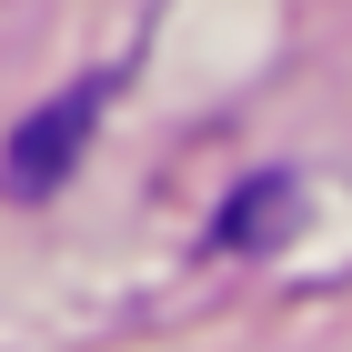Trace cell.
<instances>
[{
    "instance_id": "cell-1",
    "label": "cell",
    "mask_w": 352,
    "mask_h": 352,
    "mask_svg": "<svg viewBox=\"0 0 352 352\" xmlns=\"http://www.w3.org/2000/svg\"><path fill=\"white\" fill-rule=\"evenodd\" d=\"M101 91H111V81H71V91H60V101L41 111L21 141H10V191H21V201H30V191H60V182H71V162H81V131L101 121Z\"/></svg>"
}]
</instances>
